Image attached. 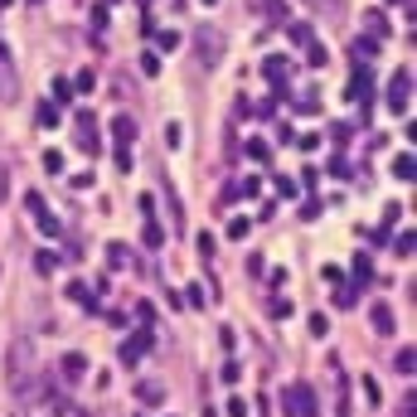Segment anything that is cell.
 Wrapping results in <instances>:
<instances>
[{
	"label": "cell",
	"mask_w": 417,
	"mask_h": 417,
	"mask_svg": "<svg viewBox=\"0 0 417 417\" xmlns=\"http://www.w3.org/2000/svg\"><path fill=\"white\" fill-rule=\"evenodd\" d=\"M281 413H286V417H320L315 389L301 384V379H296V384H286V389H281Z\"/></svg>",
	"instance_id": "1"
},
{
	"label": "cell",
	"mask_w": 417,
	"mask_h": 417,
	"mask_svg": "<svg viewBox=\"0 0 417 417\" xmlns=\"http://www.w3.org/2000/svg\"><path fill=\"white\" fill-rule=\"evenodd\" d=\"M112 136H117V166L131 170V141H136V121H131V117H112Z\"/></svg>",
	"instance_id": "2"
},
{
	"label": "cell",
	"mask_w": 417,
	"mask_h": 417,
	"mask_svg": "<svg viewBox=\"0 0 417 417\" xmlns=\"http://www.w3.org/2000/svg\"><path fill=\"white\" fill-rule=\"evenodd\" d=\"M408 107H413V73H408V68H398V78L389 83V112L403 117Z\"/></svg>",
	"instance_id": "3"
},
{
	"label": "cell",
	"mask_w": 417,
	"mask_h": 417,
	"mask_svg": "<svg viewBox=\"0 0 417 417\" xmlns=\"http://www.w3.org/2000/svg\"><path fill=\"white\" fill-rule=\"evenodd\" d=\"M78 151H83V156H97V151H102V141H97V121H92V112H83V117H78Z\"/></svg>",
	"instance_id": "4"
},
{
	"label": "cell",
	"mask_w": 417,
	"mask_h": 417,
	"mask_svg": "<svg viewBox=\"0 0 417 417\" xmlns=\"http://www.w3.org/2000/svg\"><path fill=\"white\" fill-rule=\"evenodd\" d=\"M369 320H374V330H379V335H398V320H393V306H389V301H374Z\"/></svg>",
	"instance_id": "5"
},
{
	"label": "cell",
	"mask_w": 417,
	"mask_h": 417,
	"mask_svg": "<svg viewBox=\"0 0 417 417\" xmlns=\"http://www.w3.org/2000/svg\"><path fill=\"white\" fill-rule=\"evenodd\" d=\"M151 345H156V340H151V330H136V335H131V345H121V359H126V364H136L141 354L151 350Z\"/></svg>",
	"instance_id": "6"
},
{
	"label": "cell",
	"mask_w": 417,
	"mask_h": 417,
	"mask_svg": "<svg viewBox=\"0 0 417 417\" xmlns=\"http://www.w3.org/2000/svg\"><path fill=\"white\" fill-rule=\"evenodd\" d=\"M330 374H335V413H340V417H350V384H345L340 364H330Z\"/></svg>",
	"instance_id": "7"
},
{
	"label": "cell",
	"mask_w": 417,
	"mask_h": 417,
	"mask_svg": "<svg viewBox=\"0 0 417 417\" xmlns=\"http://www.w3.org/2000/svg\"><path fill=\"white\" fill-rule=\"evenodd\" d=\"M262 73H267V83H286V78H291V63H286V58H267Z\"/></svg>",
	"instance_id": "8"
},
{
	"label": "cell",
	"mask_w": 417,
	"mask_h": 417,
	"mask_svg": "<svg viewBox=\"0 0 417 417\" xmlns=\"http://www.w3.org/2000/svg\"><path fill=\"white\" fill-rule=\"evenodd\" d=\"M364 34H374V39H384V34H389V20H384V10H369V15H364Z\"/></svg>",
	"instance_id": "9"
},
{
	"label": "cell",
	"mask_w": 417,
	"mask_h": 417,
	"mask_svg": "<svg viewBox=\"0 0 417 417\" xmlns=\"http://www.w3.org/2000/svg\"><path fill=\"white\" fill-rule=\"evenodd\" d=\"M141 243H146V248H161V243H166V228H161V223L151 219L146 228H141Z\"/></svg>",
	"instance_id": "10"
},
{
	"label": "cell",
	"mask_w": 417,
	"mask_h": 417,
	"mask_svg": "<svg viewBox=\"0 0 417 417\" xmlns=\"http://www.w3.org/2000/svg\"><path fill=\"white\" fill-rule=\"evenodd\" d=\"M136 398H141V403H166V389L146 379V384H136Z\"/></svg>",
	"instance_id": "11"
},
{
	"label": "cell",
	"mask_w": 417,
	"mask_h": 417,
	"mask_svg": "<svg viewBox=\"0 0 417 417\" xmlns=\"http://www.w3.org/2000/svg\"><path fill=\"white\" fill-rule=\"evenodd\" d=\"M58 262H63V257H58V252H49V248H44L39 257H34V267H39L44 277H54V272H58Z\"/></svg>",
	"instance_id": "12"
},
{
	"label": "cell",
	"mask_w": 417,
	"mask_h": 417,
	"mask_svg": "<svg viewBox=\"0 0 417 417\" xmlns=\"http://www.w3.org/2000/svg\"><path fill=\"white\" fill-rule=\"evenodd\" d=\"M68 301H78V306L97 310V296H87V286H83V281H73V286H68Z\"/></svg>",
	"instance_id": "13"
},
{
	"label": "cell",
	"mask_w": 417,
	"mask_h": 417,
	"mask_svg": "<svg viewBox=\"0 0 417 417\" xmlns=\"http://www.w3.org/2000/svg\"><path fill=\"white\" fill-rule=\"evenodd\" d=\"M379 54V39H374V34H359V39H354V58H374Z\"/></svg>",
	"instance_id": "14"
},
{
	"label": "cell",
	"mask_w": 417,
	"mask_h": 417,
	"mask_svg": "<svg viewBox=\"0 0 417 417\" xmlns=\"http://www.w3.org/2000/svg\"><path fill=\"white\" fill-rule=\"evenodd\" d=\"M83 369H87V354H63V374H68V379H78Z\"/></svg>",
	"instance_id": "15"
},
{
	"label": "cell",
	"mask_w": 417,
	"mask_h": 417,
	"mask_svg": "<svg viewBox=\"0 0 417 417\" xmlns=\"http://www.w3.org/2000/svg\"><path fill=\"white\" fill-rule=\"evenodd\" d=\"M413 156H408V151H403V156H398V161H393V175H398V180H413Z\"/></svg>",
	"instance_id": "16"
},
{
	"label": "cell",
	"mask_w": 417,
	"mask_h": 417,
	"mask_svg": "<svg viewBox=\"0 0 417 417\" xmlns=\"http://www.w3.org/2000/svg\"><path fill=\"white\" fill-rule=\"evenodd\" d=\"M413 364H417V350L403 345V350H398V374H413Z\"/></svg>",
	"instance_id": "17"
},
{
	"label": "cell",
	"mask_w": 417,
	"mask_h": 417,
	"mask_svg": "<svg viewBox=\"0 0 417 417\" xmlns=\"http://www.w3.org/2000/svg\"><path fill=\"white\" fill-rule=\"evenodd\" d=\"M126 257H131L126 243H107V262H112V267H126Z\"/></svg>",
	"instance_id": "18"
},
{
	"label": "cell",
	"mask_w": 417,
	"mask_h": 417,
	"mask_svg": "<svg viewBox=\"0 0 417 417\" xmlns=\"http://www.w3.org/2000/svg\"><path fill=\"white\" fill-rule=\"evenodd\" d=\"M141 73L156 78V73H161V54H141Z\"/></svg>",
	"instance_id": "19"
},
{
	"label": "cell",
	"mask_w": 417,
	"mask_h": 417,
	"mask_svg": "<svg viewBox=\"0 0 417 417\" xmlns=\"http://www.w3.org/2000/svg\"><path fill=\"white\" fill-rule=\"evenodd\" d=\"M374 277V262L369 257H354V281H369Z\"/></svg>",
	"instance_id": "20"
},
{
	"label": "cell",
	"mask_w": 417,
	"mask_h": 417,
	"mask_svg": "<svg viewBox=\"0 0 417 417\" xmlns=\"http://www.w3.org/2000/svg\"><path fill=\"white\" fill-rule=\"evenodd\" d=\"M156 44L170 54V49H180V34H175V29H166V34H156Z\"/></svg>",
	"instance_id": "21"
},
{
	"label": "cell",
	"mask_w": 417,
	"mask_h": 417,
	"mask_svg": "<svg viewBox=\"0 0 417 417\" xmlns=\"http://www.w3.org/2000/svg\"><path fill=\"white\" fill-rule=\"evenodd\" d=\"M248 228H252V219H233L228 223V238H248Z\"/></svg>",
	"instance_id": "22"
},
{
	"label": "cell",
	"mask_w": 417,
	"mask_h": 417,
	"mask_svg": "<svg viewBox=\"0 0 417 417\" xmlns=\"http://www.w3.org/2000/svg\"><path fill=\"white\" fill-rule=\"evenodd\" d=\"M301 112H320V92H301V102H296Z\"/></svg>",
	"instance_id": "23"
},
{
	"label": "cell",
	"mask_w": 417,
	"mask_h": 417,
	"mask_svg": "<svg viewBox=\"0 0 417 417\" xmlns=\"http://www.w3.org/2000/svg\"><path fill=\"white\" fill-rule=\"evenodd\" d=\"M39 126H58V107L44 102V107H39Z\"/></svg>",
	"instance_id": "24"
},
{
	"label": "cell",
	"mask_w": 417,
	"mask_h": 417,
	"mask_svg": "<svg viewBox=\"0 0 417 417\" xmlns=\"http://www.w3.org/2000/svg\"><path fill=\"white\" fill-rule=\"evenodd\" d=\"M44 170H54L58 175V170H63V156H58V151H44Z\"/></svg>",
	"instance_id": "25"
},
{
	"label": "cell",
	"mask_w": 417,
	"mask_h": 417,
	"mask_svg": "<svg viewBox=\"0 0 417 417\" xmlns=\"http://www.w3.org/2000/svg\"><path fill=\"white\" fill-rule=\"evenodd\" d=\"M248 156H252V161H267L272 151H267V141H252V146H248Z\"/></svg>",
	"instance_id": "26"
},
{
	"label": "cell",
	"mask_w": 417,
	"mask_h": 417,
	"mask_svg": "<svg viewBox=\"0 0 417 417\" xmlns=\"http://www.w3.org/2000/svg\"><path fill=\"white\" fill-rule=\"evenodd\" d=\"M310 68H325V44H310Z\"/></svg>",
	"instance_id": "27"
},
{
	"label": "cell",
	"mask_w": 417,
	"mask_h": 417,
	"mask_svg": "<svg viewBox=\"0 0 417 417\" xmlns=\"http://www.w3.org/2000/svg\"><path fill=\"white\" fill-rule=\"evenodd\" d=\"M325 330H330V320H325V315L315 310V315H310V335H325Z\"/></svg>",
	"instance_id": "28"
},
{
	"label": "cell",
	"mask_w": 417,
	"mask_h": 417,
	"mask_svg": "<svg viewBox=\"0 0 417 417\" xmlns=\"http://www.w3.org/2000/svg\"><path fill=\"white\" fill-rule=\"evenodd\" d=\"M291 39L296 44H310V25H291Z\"/></svg>",
	"instance_id": "29"
},
{
	"label": "cell",
	"mask_w": 417,
	"mask_h": 417,
	"mask_svg": "<svg viewBox=\"0 0 417 417\" xmlns=\"http://www.w3.org/2000/svg\"><path fill=\"white\" fill-rule=\"evenodd\" d=\"M228 417H248V403H243V398H233V403H228Z\"/></svg>",
	"instance_id": "30"
},
{
	"label": "cell",
	"mask_w": 417,
	"mask_h": 417,
	"mask_svg": "<svg viewBox=\"0 0 417 417\" xmlns=\"http://www.w3.org/2000/svg\"><path fill=\"white\" fill-rule=\"evenodd\" d=\"M0 199H5V170H0Z\"/></svg>",
	"instance_id": "31"
},
{
	"label": "cell",
	"mask_w": 417,
	"mask_h": 417,
	"mask_svg": "<svg viewBox=\"0 0 417 417\" xmlns=\"http://www.w3.org/2000/svg\"><path fill=\"white\" fill-rule=\"evenodd\" d=\"M199 5H219V0H199Z\"/></svg>",
	"instance_id": "32"
}]
</instances>
